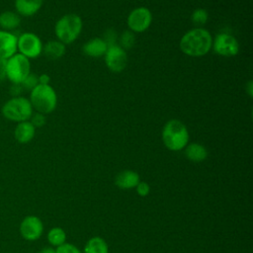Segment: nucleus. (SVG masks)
I'll list each match as a JSON object with an SVG mask.
<instances>
[{
    "instance_id": "1",
    "label": "nucleus",
    "mask_w": 253,
    "mask_h": 253,
    "mask_svg": "<svg viewBox=\"0 0 253 253\" xmlns=\"http://www.w3.org/2000/svg\"><path fill=\"white\" fill-rule=\"evenodd\" d=\"M212 45L211 33L203 28H195L188 31L180 40V49L183 53L199 57L206 55Z\"/></svg>"
},
{
    "instance_id": "23",
    "label": "nucleus",
    "mask_w": 253,
    "mask_h": 253,
    "mask_svg": "<svg viewBox=\"0 0 253 253\" xmlns=\"http://www.w3.org/2000/svg\"><path fill=\"white\" fill-rule=\"evenodd\" d=\"M135 42L134 34L131 31H125L120 37V46L125 49H130Z\"/></svg>"
},
{
    "instance_id": "14",
    "label": "nucleus",
    "mask_w": 253,
    "mask_h": 253,
    "mask_svg": "<svg viewBox=\"0 0 253 253\" xmlns=\"http://www.w3.org/2000/svg\"><path fill=\"white\" fill-rule=\"evenodd\" d=\"M43 0H15L16 13L20 16L31 17L39 12Z\"/></svg>"
},
{
    "instance_id": "5",
    "label": "nucleus",
    "mask_w": 253,
    "mask_h": 253,
    "mask_svg": "<svg viewBox=\"0 0 253 253\" xmlns=\"http://www.w3.org/2000/svg\"><path fill=\"white\" fill-rule=\"evenodd\" d=\"M2 115L9 121L21 123L29 121L34 113V109L29 99L18 96L9 99L1 109Z\"/></svg>"
},
{
    "instance_id": "19",
    "label": "nucleus",
    "mask_w": 253,
    "mask_h": 253,
    "mask_svg": "<svg viewBox=\"0 0 253 253\" xmlns=\"http://www.w3.org/2000/svg\"><path fill=\"white\" fill-rule=\"evenodd\" d=\"M42 53L49 60H56L65 53V44L59 41H49L42 46Z\"/></svg>"
},
{
    "instance_id": "2",
    "label": "nucleus",
    "mask_w": 253,
    "mask_h": 253,
    "mask_svg": "<svg viewBox=\"0 0 253 253\" xmlns=\"http://www.w3.org/2000/svg\"><path fill=\"white\" fill-rule=\"evenodd\" d=\"M162 141L172 151L182 150L189 143L190 134L187 126L179 120L168 121L162 128Z\"/></svg>"
},
{
    "instance_id": "24",
    "label": "nucleus",
    "mask_w": 253,
    "mask_h": 253,
    "mask_svg": "<svg viewBox=\"0 0 253 253\" xmlns=\"http://www.w3.org/2000/svg\"><path fill=\"white\" fill-rule=\"evenodd\" d=\"M20 84L24 90L31 92L37 85H39V76L34 73H30Z\"/></svg>"
},
{
    "instance_id": "4",
    "label": "nucleus",
    "mask_w": 253,
    "mask_h": 253,
    "mask_svg": "<svg viewBox=\"0 0 253 253\" xmlns=\"http://www.w3.org/2000/svg\"><path fill=\"white\" fill-rule=\"evenodd\" d=\"M82 27L83 23L78 15L66 14L56 22L54 33L59 42L63 44H69L79 37Z\"/></svg>"
},
{
    "instance_id": "31",
    "label": "nucleus",
    "mask_w": 253,
    "mask_h": 253,
    "mask_svg": "<svg viewBox=\"0 0 253 253\" xmlns=\"http://www.w3.org/2000/svg\"><path fill=\"white\" fill-rule=\"evenodd\" d=\"M245 90H246V92L248 93L249 97H252V96H253V81H252V80L248 81V83H247L246 86H245Z\"/></svg>"
},
{
    "instance_id": "25",
    "label": "nucleus",
    "mask_w": 253,
    "mask_h": 253,
    "mask_svg": "<svg viewBox=\"0 0 253 253\" xmlns=\"http://www.w3.org/2000/svg\"><path fill=\"white\" fill-rule=\"evenodd\" d=\"M104 40V42H106V44L109 46L111 45H115L117 44V40H118V35L116 33V31L114 29H108L105 34L104 37L102 38Z\"/></svg>"
},
{
    "instance_id": "29",
    "label": "nucleus",
    "mask_w": 253,
    "mask_h": 253,
    "mask_svg": "<svg viewBox=\"0 0 253 253\" xmlns=\"http://www.w3.org/2000/svg\"><path fill=\"white\" fill-rule=\"evenodd\" d=\"M6 79V59L0 58V84Z\"/></svg>"
},
{
    "instance_id": "30",
    "label": "nucleus",
    "mask_w": 253,
    "mask_h": 253,
    "mask_svg": "<svg viewBox=\"0 0 253 253\" xmlns=\"http://www.w3.org/2000/svg\"><path fill=\"white\" fill-rule=\"evenodd\" d=\"M50 77L47 74H42L39 76V84H49Z\"/></svg>"
},
{
    "instance_id": "9",
    "label": "nucleus",
    "mask_w": 253,
    "mask_h": 253,
    "mask_svg": "<svg viewBox=\"0 0 253 253\" xmlns=\"http://www.w3.org/2000/svg\"><path fill=\"white\" fill-rule=\"evenodd\" d=\"M126 23L132 33H142L150 27L152 14L146 7H137L128 14Z\"/></svg>"
},
{
    "instance_id": "20",
    "label": "nucleus",
    "mask_w": 253,
    "mask_h": 253,
    "mask_svg": "<svg viewBox=\"0 0 253 253\" xmlns=\"http://www.w3.org/2000/svg\"><path fill=\"white\" fill-rule=\"evenodd\" d=\"M83 253H109V247L102 237L95 236L86 242Z\"/></svg>"
},
{
    "instance_id": "11",
    "label": "nucleus",
    "mask_w": 253,
    "mask_h": 253,
    "mask_svg": "<svg viewBox=\"0 0 253 253\" xmlns=\"http://www.w3.org/2000/svg\"><path fill=\"white\" fill-rule=\"evenodd\" d=\"M43 232V224L40 217L36 215L26 216L20 224V233L28 241L39 239Z\"/></svg>"
},
{
    "instance_id": "28",
    "label": "nucleus",
    "mask_w": 253,
    "mask_h": 253,
    "mask_svg": "<svg viewBox=\"0 0 253 253\" xmlns=\"http://www.w3.org/2000/svg\"><path fill=\"white\" fill-rule=\"evenodd\" d=\"M136 192L140 197H146L150 192V186L146 182H138V184L135 186Z\"/></svg>"
},
{
    "instance_id": "17",
    "label": "nucleus",
    "mask_w": 253,
    "mask_h": 253,
    "mask_svg": "<svg viewBox=\"0 0 253 253\" xmlns=\"http://www.w3.org/2000/svg\"><path fill=\"white\" fill-rule=\"evenodd\" d=\"M185 155L187 159L193 162H202L208 157L207 148L198 142L188 143L185 147Z\"/></svg>"
},
{
    "instance_id": "22",
    "label": "nucleus",
    "mask_w": 253,
    "mask_h": 253,
    "mask_svg": "<svg viewBox=\"0 0 253 253\" xmlns=\"http://www.w3.org/2000/svg\"><path fill=\"white\" fill-rule=\"evenodd\" d=\"M208 19H209V14L207 10L203 8H198L194 10V12L191 15L192 23L197 28H202L208 22Z\"/></svg>"
},
{
    "instance_id": "6",
    "label": "nucleus",
    "mask_w": 253,
    "mask_h": 253,
    "mask_svg": "<svg viewBox=\"0 0 253 253\" xmlns=\"http://www.w3.org/2000/svg\"><path fill=\"white\" fill-rule=\"evenodd\" d=\"M31 73L30 59L17 52L6 59V76L12 84L22 83Z\"/></svg>"
},
{
    "instance_id": "8",
    "label": "nucleus",
    "mask_w": 253,
    "mask_h": 253,
    "mask_svg": "<svg viewBox=\"0 0 253 253\" xmlns=\"http://www.w3.org/2000/svg\"><path fill=\"white\" fill-rule=\"evenodd\" d=\"M211 47L216 54L225 57L234 56L239 51L238 41L232 35L227 33L217 34L214 40H212Z\"/></svg>"
},
{
    "instance_id": "13",
    "label": "nucleus",
    "mask_w": 253,
    "mask_h": 253,
    "mask_svg": "<svg viewBox=\"0 0 253 253\" xmlns=\"http://www.w3.org/2000/svg\"><path fill=\"white\" fill-rule=\"evenodd\" d=\"M36 134V127L30 121L18 123L14 129V137L19 143L30 142Z\"/></svg>"
},
{
    "instance_id": "27",
    "label": "nucleus",
    "mask_w": 253,
    "mask_h": 253,
    "mask_svg": "<svg viewBox=\"0 0 253 253\" xmlns=\"http://www.w3.org/2000/svg\"><path fill=\"white\" fill-rule=\"evenodd\" d=\"M55 253H82V252L75 245L65 242L56 247Z\"/></svg>"
},
{
    "instance_id": "16",
    "label": "nucleus",
    "mask_w": 253,
    "mask_h": 253,
    "mask_svg": "<svg viewBox=\"0 0 253 253\" xmlns=\"http://www.w3.org/2000/svg\"><path fill=\"white\" fill-rule=\"evenodd\" d=\"M139 182V175L132 170H124L120 172L115 179V184L121 189L134 188Z\"/></svg>"
},
{
    "instance_id": "18",
    "label": "nucleus",
    "mask_w": 253,
    "mask_h": 253,
    "mask_svg": "<svg viewBox=\"0 0 253 253\" xmlns=\"http://www.w3.org/2000/svg\"><path fill=\"white\" fill-rule=\"evenodd\" d=\"M21 24V17L13 11H4L0 13V28L6 32L16 30Z\"/></svg>"
},
{
    "instance_id": "3",
    "label": "nucleus",
    "mask_w": 253,
    "mask_h": 253,
    "mask_svg": "<svg viewBox=\"0 0 253 253\" xmlns=\"http://www.w3.org/2000/svg\"><path fill=\"white\" fill-rule=\"evenodd\" d=\"M30 102L38 113L47 115L53 112L57 105V95L49 84H39L30 92Z\"/></svg>"
},
{
    "instance_id": "21",
    "label": "nucleus",
    "mask_w": 253,
    "mask_h": 253,
    "mask_svg": "<svg viewBox=\"0 0 253 253\" xmlns=\"http://www.w3.org/2000/svg\"><path fill=\"white\" fill-rule=\"evenodd\" d=\"M47 240L53 246H59L65 243L66 233L61 227H52L47 233Z\"/></svg>"
},
{
    "instance_id": "10",
    "label": "nucleus",
    "mask_w": 253,
    "mask_h": 253,
    "mask_svg": "<svg viewBox=\"0 0 253 253\" xmlns=\"http://www.w3.org/2000/svg\"><path fill=\"white\" fill-rule=\"evenodd\" d=\"M105 63L113 72L123 71L127 64V54L119 44L111 45L105 53Z\"/></svg>"
},
{
    "instance_id": "12",
    "label": "nucleus",
    "mask_w": 253,
    "mask_h": 253,
    "mask_svg": "<svg viewBox=\"0 0 253 253\" xmlns=\"http://www.w3.org/2000/svg\"><path fill=\"white\" fill-rule=\"evenodd\" d=\"M17 41L18 37L12 32L0 30V58L8 59L17 53Z\"/></svg>"
},
{
    "instance_id": "15",
    "label": "nucleus",
    "mask_w": 253,
    "mask_h": 253,
    "mask_svg": "<svg viewBox=\"0 0 253 253\" xmlns=\"http://www.w3.org/2000/svg\"><path fill=\"white\" fill-rule=\"evenodd\" d=\"M108 45L102 38H94L84 43L82 50L83 52L91 57H101L105 55Z\"/></svg>"
},
{
    "instance_id": "26",
    "label": "nucleus",
    "mask_w": 253,
    "mask_h": 253,
    "mask_svg": "<svg viewBox=\"0 0 253 253\" xmlns=\"http://www.w3.org/2000/svg\"><path fill=\"white\" fill-rule=\"evenodd\" d=\"M31 122V124L35 126V127H42L45 125L46 123V118L43 114H41V113H33L32 117L30 118L29 120Z\"/></svg>"
},
{
    "instance_id": "32",
    "label": "nucleus",
    "mask_w": 253,
    "mask_h": 253,
    "mask_svg": "<svg viewBox=\"0 0 253 253\" xmlns=\"http://www.w3.org/2000/svg\"><path fill=\"white\" fill-rule=\"evenodd\" d=\"M39 253H55V250L50 247H45V248L42 249Z\"/></svg>"
},
{
    "instance_id": "7",
    "label": "nucleus",
    "mask_w": 253,
    "mask_h": 253,
    "mask_svg": "<svg viewBox=\"0 0 253 253\" xmlns=\"http://www.w3.org/2000/svg\"><path fill=\"white\" fill-rule=\"evenodd\" d=\"M42 42L34 33H23L18 37L17 50L27 58H36L42 53Z\"/></svg>"
}]
</instances>
